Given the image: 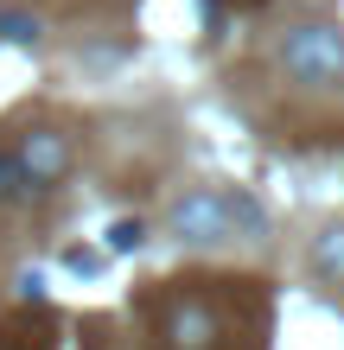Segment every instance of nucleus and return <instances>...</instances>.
Segmentation results:
<instances>
[{"instance_id":"nucleus-1","label":"nucleus","mask_w":344,"mask_h":350,"mask_svg":"<svg viewBox=\"0 0 344 350\" xmlns=\"http://www.w3.org/2000/svg\"><path fill=\"white\" fill-rule=\"evenodd\" d=\"M166 236L178 249H224V242H261L268 236V211L255 191H185L166 211Z\"/></svg>"},{"instance_id":"nucleus-2","label":"nucleus","mask_w":344,"mask_h":350,"mask_svg":"<svg viewBox=\"0 0 344 350\" xmlns=\"http://www.w3.org/2000/svg\"><path fill=\"white\" fill-rule=\"evenodd\" d=\"M280 70L300 90H338L344 83V26H326V19H306L280 38Z\"/></svg>"},{"instance_id":"nucleus-3","label":"nucleus","mask_w":344,"mask_h":350,"mask_svg":"<svg viewBox=\"0 0 344 350\" xmlns=\"http://www.w3.org/2000/svg\"><path fill=\"white\" fill-rule=\"evenodd\" d=\"M13 159H19V172H26L32 191H57V185L70 178V140L57 128H26L13 140Z\"/></svg>"},{"instance_id":"nucleus-4","label":"nucleus","mask_w":344,"mask_h":350,"mask_svg":"<svg viewBox=\"0 0 344 350\" xmlns=\"http://www.w3.org/2000/svg\"><path fill=\"white\" fill-rule=\"evenodd\" d=\"M159 338H166V350H217L224 344V312L211 299H172L159 312Z\"/></svg>"},{"instance_id":"nucleus-5","label":"nucleus","mask_w":344,"mask_h":350,"mask_svg":"<svg viewBox=\"0 0 344 350\" xmlns=\"http://www.w3.org/2000/svg\"><path fill=\"white\" fill-rule=\"evenodd\" d=\"M313 274H319V280H332V286H344V223L313 242Z\"/></svg>"},{"instance_id":"nucleus-6","label":"nucleus","mask_w":344,"mask_h":350,"mask_svg":"<svg viewBox=\"0 0 344 350\" xmlns=\"http://www.w3.org/2000/svg\"><path fill=\"white\" fill-rule=\"evenodd\" d=\"M19 198H32V185H26V172H19L13 147H0V211H7V204H19Z\"/></svg>"},{"instance_id":"nucleus-7","label":"nucleus","mask_w":344,"mask_h":350,"mask_svg":"<svg viewBox=\"0 0 344 350\" xmlns=\"http://www.w3.org/2000/svg\"><path fill=\"white\" fill-rule=\"evenodd\" d=\"M140 242H147V223L140 217H115L109 223V255H134Z\"/></svg>"},{"instance_id":"nucleus-8","label":"nucleus","mask_w":344,"mask_h":350,"mask_svg":"<svg viewBox=\"0 0 344 350\" xmlns=\"http://www.w3.org/2000/svg\"><path fill=\"white\" fill-rule=\"evenodd\" d=\"M13 299H45V274H38V267H19L13 274Z\"/></svg>"},{"instance_id":"nucleus-9","label":"nucleus","mask_w":344,"mask_h":350,"mask_svg":"<svg viewBox=\"0 0 344 350\" xmlns=\"http://www.w3.org/2000/svg\"><path fill=\"white\" fill-rule=\"evenodd\" d=\"M0 32H7V38H38V19H26V13H0Z\"/></svg>"},{"instance_id":"nucleus-10","label":"nucleus","mask_w":344,"mask_h":350,"mask_svg":"<svg viewBox=\"0 0 344 350\" xmlns=\"http://www.w3.org/2000/svg\"><path fill=\"white\" fill-rule=\"evenodd\" d=\"M64 261H70V274H96V267H103V255H96V249H70Z\"/></svg>"},{"instance_id":"nucleus-11","label":"nucleus","mask_w":344,"mask_h":350,"mask_svg":"<svg viewBox=\"0 0 344 350\" xmlns=\"http://www.w3.org/2000/svg\"><path fill=\"white\" fill-rule=\"evenodd\" d=\"M230 7H255V0H230Z\"/></svg>"}]
</instances>
